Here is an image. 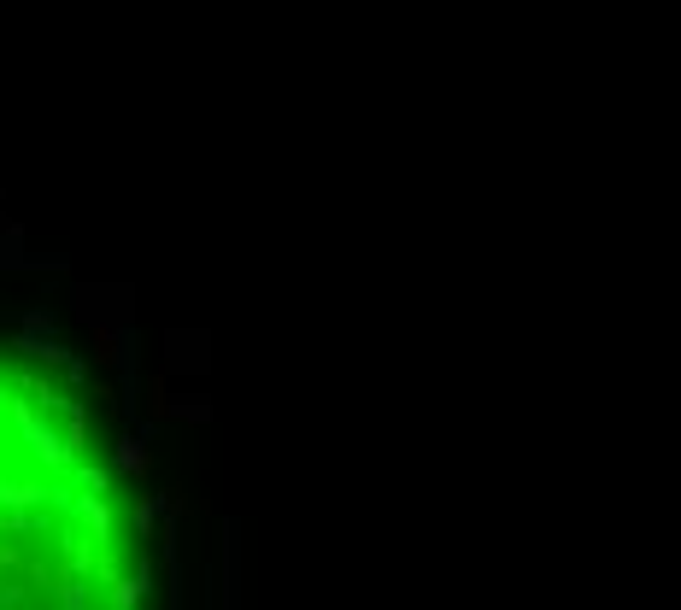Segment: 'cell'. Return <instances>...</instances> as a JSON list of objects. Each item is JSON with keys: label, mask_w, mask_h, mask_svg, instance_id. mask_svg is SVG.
<instances>
[{"label": "cell", "mask_w": 681, "mask_h": 610, "mask_svg": "<svg viewBox=\"0 0 681 610\" xmlns=\"http://www.w3.org/2000/svg\"><path fill=\"white\" fill-rule=\"evenodd\" d=\"M130 476L83 376L0 347V610H147Z\"/></svg>", "instance_id": "obj_1"}]
</instances>
